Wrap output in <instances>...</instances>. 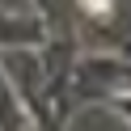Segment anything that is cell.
Masks as SVG:
<instances>
[{"instance_id": "cell-1", "label": "cell", "mask_w": 131, "mask_h": 131, "mask_svg": "<svg viewBox=\"0 0 131 131\" xmlns=\"http://www.w3.org/2000/svg\"><path fill=\"white\" fill-rule=\"evenodd\" d=\"M85 4H89V9H106V0H85Z\"/></svg>"}]
</instances>
